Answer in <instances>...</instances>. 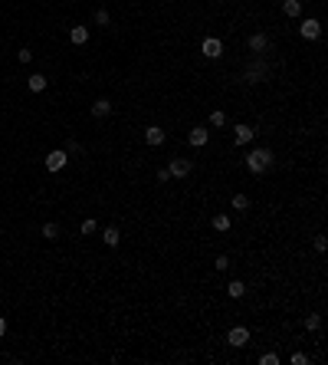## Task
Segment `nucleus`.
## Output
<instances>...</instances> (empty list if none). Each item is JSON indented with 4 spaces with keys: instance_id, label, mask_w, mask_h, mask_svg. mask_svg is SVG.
<instances>
[{
    "instance_id": "7c9ffc66",
    "label": "nucleus",
    "mask_w": 328,
    "mask_h": 365,
    "mask_svg": "<svg viewBox=\"0 0 328 365\" xmlns=\"http://www.w3.org/2000/svg\"><path fill=\"white\" fill-rule=\"evenodd\" d=\"M82 234H95V221H82Z\"/></svg>"
},
{
    "instance_id": "20e7f679",
    "label": "nucleus",
    "mask_w": 328,
    "mask_h": 365,
    "mask_svg": "<svg viewBox=\"0 0 328 365\" xmlns=\"http://www.w3.org/2000/svg\"><path fill=\"white\" fill-rule=\"evenodd\" d=\"M66 161H69V155H66V148H56L46 155V171H63Z\"/></svg>"
},
{
    "instance_id": "393cba45",
    "label": "nucleus",
    "mask_w": 328,
    "mask_h": 365,
    "mask_svg": "<svg viewBox=\"0 0 328 365\" xmlns=\"http://www.w3.org/2000/svg\"><path fill=\"white\" fill-rule=\"evenodd\" d=\"M213 267H217V270H227V267H230V257H227V254H220L217 260H213Z\"/></svg>"
},
{
    "instance_id": "c85d7f7f",
    "label": "nucleus",
    "mask_w": 328,
    "mask_h": 365,
    "mask_svg": "<svg viewBox=\"0 0 328 365\" xmlns=\"http://www.w3.org/2000/svg\"><path fill=\"white\" fill-rule=\"evenodd\" d=\"M328 247V240H325V234H319V237H315V250H325Z\"/></svg>"
},
{
    "instance_id": "b1692460",
    "label": "nucleus",
    "mask_w": 328,
    "mask_h": 365,
    "mask_svg": "<svg viewBox=\"0 0 328 365\" xmlns=\"http://www.w3.org/2000/svg\"><path fill=\"white\" fill-rule=\"evenodd\" d=\"M259 365H279V356H276V352H266V356L259 359Z\"/></svg>"
},
{
    "instance_id": "7ed1b4c3",
    "label": "nucleus",
    "mask_w": 328,
    "mask_h": 365,
    "mask_svg": "<svg viewBox=\"0 0 328 365\" xmlns=\"http://www.w3.org/2000/svg\"><path fill=\"white\" fill-rule=\"evenodd\" d=\"M299 36H302V40H319L322 36V20H315V16L302 20V23H299Z\"/></svg>"
},
{
    "instance_id": "423d86ee",
    "label": "nucleus",
    "mask_w": 328,
    "mask_h": 365,
    "mask_svg": "<svg viewBox=\"0 0 328 365\" xmlns=\"http://www.w3.org/2000/svg\"><path fill=\"white\" fill-rule=\"evenodd\" d=\"M200 49H203V56H207V59H220V56H223V43H220L217 36H207Z\"/></svg>"
},
{
    "instance_id": "f8f14e48",
    "label": "nucleus",
    "mask_w": 328,
    "mask_h": 365,
    "mask_svg": "<svg viewBox=\"0 0 328 365\" xmlns=\"http://www.w3.org/2000/svg\"><path fill=\"white\" fill-rule=\"evenodd\" d=\"M69 40L76 43V46H86V43H89V26H72V30H69Z\"/></svg>"
},
{
    "instance_id": "c756f323",
    "label": "nucleus",
    "mask_w": 328,
    "mask_h": 365,
    "mask_svg": "<svg viewBox=\"0 0 328 365\" xmlns=\"http://www.w3.org/2000/svg\"><path fill=\"white\" fill-rule=\"evenodd\" d=\"M305 362H309V359H305L302 352H292V365H305Z\"/></svg>"
},
{
    "instance_id": "4be33fe9",
    "label": "nucleus",
    "mask_w": 328,
    "mask_h": 365,
    "mask_svg": "<svg viewBox=\"0 0 328 365\" xmlns=\"http://www.w3.org/2000/svg\"><path fill=\"white\" fill-rule=\"evenodd\" d=\"M95 23H99V26H109V23H112L109 10H95Z\"/></svg>"
},
{
    "instance_id": "6ab92c4d",
    "label": "nucleus",
    "mask_w": 328,
    "mask_h": 365,
    "mask_svg": "<svg viewBox=\"0 0 328 365\" xmlns=\"http://www.w3.org/2000/svg\"><path fill=\"white\" fill-rule=\"evenodd\" d=\"M43 237H46V240H56V237H59V224H53V221L43 224Z\"/></svg>"
},
{
    "instance_id": "4468645a",
    "label": "nucleus",
    "mask_w": 328,
    "mask_h": 365,
    "mask_svg": "<svg viewBox=\"0 0 328 365\" xmlns=\"http://www.w3.org/2000/svg\"><path fill=\"white\" fill-rule=\"evenodd\" d=\"M102 240H105L109 247H118V240H122V230H118V227H105V230H102Z\"/></svg>"
},
{
    "instance_id": "2f4dec72",
    "label": "nucleus",
    "mask_w": 328,
    "mask_h": 365,
    "mask_svg": "<svg viewBox=\"0 0 328 365\" xmlns=\"http://www.w3.org/2000/svg\"><path fill=\"white\" fill-rule=\"evenodd\" d=\"M3 333H7V319L0 316V339H3Z\"/></svg>"
},
{
    "instance_id": "ddd939ff",
    "label": "nucleus",
    "mask_w": 328,
    "mask_h": 365,
    "mask_svg": "<svg viewBox=\"0 0 328 365\" xmlns=\"http://www.w3.org/2000/svg\"><path fill=\"white\" fill-rule=\"evenodd\" d=\"M89 112H92L95 119H102V115H109V112H112V102H109V99H95Z\"/></svg>"
},
{
    "instance_id": "9b49d317",
    "label": "nucleus",
    "mask_w": 328,
    "mask_h": 365,
    "mask_svg": "<svg viewBox=\"0 0 328 365\" xmlns=\"http://www.w3.org/2000/svg\"><path fill=\"white\" fill-rule=\"evenodd\" d=\"M207 138H210V132H203V128L197 125V128H190V135H187V142L194 145V148H203V145H207Z\"/></svg>"
},
{
    "instance_id": "1a4fd4ad",
    "label": "nucleus",
    "mask_w": 328,
    "mask_h": 365,
    "mask_svg": "<svg viewBox=\"0 0 328 365\" xmlns=\"http://www.w3.org/2000/svg\"><path fill=\"white\" fill-rule=\"evenodd\" d=\"M227 339H230V346H236V349H240V346H246V342H250V329H243V326H233Z\"/></svg>"
},
{
    "instance_id": "f3484780",
    "label": "nucleus",
    "mask_w": 328,
    "mask_h": 365,
    "mask_svg": "<svg viewBox=\"0 0 328 365\" xmlns=\"http://www.w3.org/2000/svg\"><path fill=\"white\" fill-rule=\"evenodd\" d=\"M227 290H230V296H233V300H240V296L246 293V283H243V280H230Z\"/></svg>"
},
{
    "instance_id": "6e6552de",
    "label": "nucleus",
    "mask_w": 328,
    "mask_h": 365,
    "mask_svg": "<svg viewBox=\"0 0 328 365\" xmlns=\"http://www.w3.org/2000/svg\"><path fill=\"white\" fill-rule=\"evenodd\" d=\"M246 46H250V53H266V49H269V36H266V33H253L250 40H246Z\"/></svg>"
},
{
    "instance_id": "9d476101",
    "label": "nucleus",
    "mask_w": 328,
    "mask_h": 365,
    "mask_svg": "<svg viewBox=\"0 0 328 365\" xmlns=\"http://www.w3.org/2000/svg\"><path fill=\"white\" fill-rule=\"evenodd\" d=\"M164 138H167V132H164L161 125H148L145 128V142L148 145H164Z\"/></svg>"
},
{
    "instance_id": "5701e85b",
    "label": "nucleus",
    "mask_w": 328,
    "mask_h": 365,
    "mask_svg": "<svg viewBox=\"0 0 328 365\" xmlns=\"http://www.w3.org/2000/svg\"><path fill=\"white\" fill-rule=\"evenodd\" d=\"M210 125H213V128L227 125V115H223V112H213V115H210Z\"/></svg>"
},
{
    "instance_id": "bb28decb",
    "label": "nucleus",
    "mask_w": 328,
    "mask_h": 365,
    "mask_svg": "<svg viewBox=\"0 0 328 365\" xmlns=\"http://www.w3.org/2000/svg\"><path fill=\"white\" fill-rule=\"evenodd\" d=\"M158 181H161V184L171 181V171H167V168H158Z\"/></svg>"
},
{
    "instance_id": "a878e982",
    "label": "nucleus",
    "mask_w": 328,
    "mask_h": 365,
    "mask_svg": "<svg viewBox=\"0 0 328 365\" xmlns=\"http://www.w3.org/2000/svg\"><path fill=\"white\" fill-rule=\"evenodd\" d=\"M66 155H82V145H79V142H69V145H66Z\"/></svg>"
},
{
    "instance_id": "aec40b11",
    "label": "nucleus",
    "mask_w": 328,
    "mask_h": 365,
    "mask_svg": "<svg viewBox=\"0 0 328 365\" xmlns=\"http://www.w3.org/2000/svg\"><path fill=\"white\" fill-rule=\"evenodd\" d=\"M305 329H309V333H319L322 329V316H305Z\"/></svg>"
},
{
    "instance_id": "f257e3e1",
    "label": "nucleus",
    "mask_w": 328,
    "mask_h": 365,
    "mask_svg": "<svg viewBox=\"0 0 328 365\" xmlns=\"http://www.w3.org/2000/svg\"><path fill=\"white\" fill-rule=\"evenodd\" d=\"M246 168H250L253 175L269 171V168H273V151H269V148H253L250 155H246Z\"/></svg>"
},
{
    "instance_id": "0eeeda50",
    "label": "nucleus",
    "mask_w": 328,
    "mask_h": 365,
    "mask_svg": "<svg viewBox=\"0 0 328 365\" xmlns=\"http://www.w3.org/2000/svg\"><path fill=\"white\" fill-rule=\"evenodd\" d=\"M233 135H236V145H250L253 138H256V128L246 125V122H240V125L233 128Z\"/></svg>"
},
{
    "instance_id": "f03ea898",
    "label": "nucleus",
    "mask_w": 328,
    "mask_h": 365,
    "mask_svg": "<svg viewBox=\"0 0 328 365\" xmlns=\"http://www.w3.org/2000/svg\"><path fill=\"white\" fill-rule=\"evenodd\" d=\"M167 171H171V178H187L190 171H194V161H190V158H180V155H174V158L167 161Z\"/></svg>"
},
{
    "instance_id": "412c9836",
    "label": "nucleus",
    "mask_w": 328,
    "mask_h": 365,
    "mask_svg": "<svg viewBox=\"0 0 328 365\" xmlns=\"http://www.w3.org/2000/svg\"><path fill=\"white\" fill-rule=\"evenodd\" d=\"M246 207H250V198H246V194H236L233 198V211H246Z\"/></svg>"
},
{
    "instance_id": "cd10ccee",
    "label": "nucleus",
    "mask_w": 328,
    "mask_h": 365,
    "mask_svg": "<svg viewBox=\"0 0 328 365\" xmlns=\"http://www.w3.org/2000/svg\"><path fill=\"white\" fill-rule=\"evenodd\" d=\"M16 59H20V63H30L33 53H30V49H20V53H16Z\"/></svg>"
},
{
    "instance_id": "2eb2a0df",
    "label": "nucleus",
    "mask_w": 328,
    "mask_h": 365,
    "mask_svg": "<svg viewBox=\"0 0 328 365\" xmlns=\"http://www.w3.org/2000/svg\"><path fill=\"white\" fill-rule=\"evenodd\" d=\"M30 89L33 92H43V89H46V76H43V72H33L30 76Z\"/></svg>"
},
{
    "instance_id": "39448f33",
    "label": "nucleus",
    "mask_w": 328,
    "mask_h": 365,
    "mask_svg": "<svg viewBox=\"0 0 328 365\" xmlns=\"http://www.w3.org/2000/svg\"><path fill=\"white\" fill-rule=\"evenodd\" d=\"M266 76H269V69H266L263 59H253V63L246 66V82H263Z\"/></svg>"
},
{
    "instance_id": "dca6fc26",
    "label": "nucleus",
    "mask_w": 328,
    "mask_h": 365,
    "mask_svg": "<svg viewBox=\"0 0 328 365\" xmlns=\"http://www.w3.org/2000/svg\"><path fill=\"white\" fill-rule=\"evenodd\" d=\"M282 10H286V16H299L302 13V3L299 0H282Z\"/></svg>"
},
{
    "instance_id": "a211bd4d",
    "label": "nucleus",
    "mask_w": 328,
    "mask_h": 365,
    "mask_svg": "<svg viewBox=\"0 0 328 365\" xmlns=\"http://www.w3.org/2000/svg\"><path fill=\"white\" fill-rule=\"evenodd\" d=\"M213 230L227 234V230H230V214H217V217H213Z\"/></svg>"
}]
</instances>
